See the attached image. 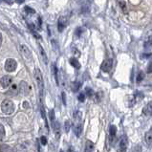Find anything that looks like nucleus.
I'll list each match as a JSON object with an SVG mask.
<instances>
[{
  "label": "nucleus",
  "instance_id": "dca6fc26",
  "mask_svg": "<svg viewBox=\"0 0 152 152\" xmlns=\"http://www.w3.org/2000/svg\"><path fill=\"white\" fill-rule=\"evenodd\" d=\"M69 61H70V64L74 68H76V69H80V63L79 62V60H77V58H70Z\"/></svg>",
  "mask_w": 152,
  "mask_h": 152
},
{
  "label": "nucleus",
  "instance_id": "f03ea898",
  "mask_svg": "<svg viewBox=\"0 0 152 152\" xmlns=\"http://www.w3.org/2000/svg\"><path fill=\"white\" fill-rule=\"evenodd\" d=\"M34 79H36L37 84L38 86V89H39L40 92V98H42V93H43V89H44V82H43V76L42 73L38 68L34 69Z\"/></svg>",
  "mask_w": 152,
  "mask_h": 152
},
{
  "label": "nucleus",
  "instance_id": "6e6552de",
  "mask_svg": "<svg viewBox=\"0 0 152 152\" xmlns=\"http://www.w3.org/2000/svg\"><path fill=\"white\" fill-rule=\"evenodd\" d=\"M12 79L11 76H4L1 77V80H0V84L3 88H8L9 86L12 84Z\"/></svg>",
  "mask_w": 152,
  "mask_h": 152
},
{
  "label": "nucleus",
  "instance_id": "f8f14e48",
  "mask_svg": "<svg viewBox=\"0 0 152 152\" xmlns=\"http://www.w3.org/2000/svg\"><path fill=\"white\" fill-rule=\"evenodd\" d=\"M116 134H117V127L115 125H111L110 128H109V136H110V142H112L114 141V139L116 137Z\"/></svg>",
  "mask_w": 152,
  "mask_h": 152
},
{
  "label": "nucleus",
  "instance_id": "9d476101",
  "mask_svg": "<svg viewBox=\"0 0 152 152\" xmlns=\"http://www.w3.org/2000/svg\"><path fill=\"white\" fill-rule=\"evenodd\" d=\"M67 25V20L64 18V17H60V18L58 19V29L59 32H62L64 28L66 27Z\"/></svg>",
  "mask_w": 152,
  "mask_h": 152
},
{
  "label": "nucleus",
  "instance_id": "393cba45",
  "mask_svg": "<svg viewBox=\"0 0 152 152\" xmlns=\"http://www.w3.org/2000/svg\"><path fill=\"white\" fill-rule=\"evenodd\" d=\"M49 119H50V121H51V123H52V124H53L54 123H55V119H56V117H55V111L54 110H51L50 112H49Z\"/></svg>",
  "mask_w": 152,
  "mask_h": 152
},
{
  "label": "nucleus",
  "instance_id": "72a5a7b5",
  "mask_svg": "<svg viewBox=\"0 0 152 152\" xmlns=\"http://www.w3.org/2000/svg\"><path fill=\"white\" fill-rule=\"evenodd\" d=\"M31 32H32V34H34V37L38 38V39H39V38L41 37H40L39 34H37V32H34V29H31Z\"/></svg>",
  "mask_w": 152,
  "mask_h": 152
},
{
  "label": "nucleus",
  "instance_id": "2f4dec72",
  "mask_svg": "<svg viewBox=\"0 0 152 152\" xmlns=\"http://www.w3.org/2000/svg\"><path fill=\"white\" fill-rule=\"evenodd\" d=\"M146 72L148 73V74L152 73V61H150V62H149L148 66H147V69H146Z\"/></svg>",
  "mask_w": 152,
  "mask_h": 152
},
{
  "label": "nucleus",
  "instance_id": "a19ab883",
  "mask_svg": "<svg viewBox=\"0 0 152 152\" xmlns=\"http://www.w3.org/2000/svg\"><path fill=\"white\" fill-rule=\"evenodd\" d=\"M0 2H1V0H0Z\"/></svg>",
  "mask_w": 152,
  "mask_h": 152
},
{
  "label": "nucleus",
  "instance_id": "1a4fd4ad",
  "mask_svg": "<svg viewBox=\"0 0 152 152\" xmlns=\"http://www.w3.org/2000/svg\"><path fill=\"white\" fill-rule=\"evenodd\" d=\"M145 141L146 142V145H148L149 147L152 146V128L149 129L148 131L145 133Z\"/></svg>",
  "mask_w": 152,
  "mask_h": 152
},
{
  "label": "nucleus",
  "instance_id": "20e7f679",
  "mask_svg": "<svg viewBox=\"0 0 152 152\" xmlns=\"http://www.w3.org/2000/svg\"><path fill=\"white\" fill-rule=\"evenodd\" d=\"M19 50H20V53L22 54V56H24L26 59H29V60L32 59V58H33L32 52L25 44H21L19 46Z\"/></svg>",
  "mask_w": 152,
  "mask_h": 152
},
{
  "label": "nucleus",
  "instance_id": "58836bf2",
  "mask_svg": "<svg viewBox=\"0 0 152 152\" xmlns=\"http://www.w3.org/2000/svg\"><path fill=\"white\" fill-rule=\"evenodd\" d=\"M4 1H7L9 4H11V3H12V0H4Z\"/></svg>",
  "mask_w": 152,
  "mask_h": 152
},
{
  "label": "nucleus",
  "instance_id": "2eb2a0df",
  "mask_svg": "<svg viewBox=\"0 0 152 152\" xmlns=\"http://www.w3.org/2000/svg\"><path fill=\"white\" fill-rule=\"evenodd\" d=\"M17 93H18V87H17V85L16 84H12L11 85V87L10 89L8 90V95H16Z\"/></svg>",
  "mask_w": 152,
  "mask_h": 152
},
{
  "label": "nucleus",
  "instance_id": "6ab92c4d",
  "mask_svg": "<svg viewBox=\"0 0 152 152\" xmlns=\"http://www.w3.org/2000/svg\"><path fill=\"white\" fill-rule=\"evenodd\" d=\"M39 52H40L41 58H43V61H44L45 64H47V63H48V58H47V56H46V54H45V51L43 50V48H42V47H41L40 45H39Z\"/></svg>",
  "mask_w": 152,
  "mask_h": 152
},
{
  "label": "nucleus",
  "instance_id": "f704fd0d",
  "mask_svg": "<svg viewBox=\"0 0 152 152\" xmlns=\"http://www.w3.org/2000/svg\"><path fill=\"white\" fill-rule=\"evenodd\" d=\"M8 148H9L8 145H0V152H4Z\"/></svg>",
  "mask_w": 152,
  "mask_h": 152
},
{
  "label": "nucleus",
  "instance_id": "4be33fe9",
  "mask_svg": "<svg viewBox=\"0 0 152 152\" xmlns=\"http://www.w3.org/2000/svg\"><path fill=\"white\" fill-rule=\"evenodd\" d=\"M80 88V82L76 81L72 84V90L74 91V92H77Z\"/></svg>",
  "mask_w": 152,
  "mask_h": 152
},
{
  "label": "nucleus",
  "instance_id": "c756f323",
  "mask_svg": "<svg viewBox=\"0 0 152 152\" xmlns=\"http://www.w3.org/2000/svg\"><path fill=\"white\" fill-rule=\"evenodd\" d=\"M86 94H87L88 97H92L94 95V92L91 88H86Z\"/></svg>",
  "mask_w": 152,
  "mask_h": 152
},
{
  "label": "nucleus",
  "instance_id": "423d86ee",
  "mask_svg": "<svg viewBox=\"0 0 152 152\" xmlns=\"http://www.w3.org/2000/svg\"><path fill=\"white\" fill-rule=\"evenodd\" d=\"M127 146H128V140L126 136H124L121 138V140L120 141L119 144V152H126L127 150Z\"/></svg>",
  "mask_w": 152,
  "mask_h": 152
},
{
  "label": "nucleus",
  "instance_id": "f3484780",
  "mask_svg": "<svg viewBox=\"0 0 152 152\" xmlns=\"http://www.w3.org/2000/svg\"><path fill=\"white\" fill-rule=\"evenodd\" d=\"M119 5L121 7V10L123 11L125 15H127L128 9H127V5H126V3H125V1H124V0H121V1H119Z\"/></svg>",
  "mask_w": 152,
  "mask_h": 152
},
{
  "label": "nucleus",
  "instance_id": "9b49d317",
  "mask_svg": "<svg viewBox=\"0 0 152 152\" xmlns=\"http://www.w3.org/2000/svg\"><path fill=\"white\" fill-rule=\"evenodd\" d=\"M142 113L145 114L146 116H150L152 114V102H148L146 105L144 107V110H142Z\"/></svg>",
  "mask_w": 152,
  "mask_h": 152
},
{
  "label": "nucleus",
  "instance_id": "aec40b11",
  "mask_svg": "<svg viewBox=\"0 0 152 152\" xmlns=\"http://www.w3.org/2000/svg\"><path fill=\"white\" fill-rule=\"evenodd\" d=\"M27 89H28V84L26 83L25 81H21L20 82V91H22L24 94H27L28 93Z\"/></svg>",
  "mask_w": 152,
  "mask_h": 152
},
{
  "label": "nucleus",
  "instance_id": "4468645a",
  "mask_svg": "<svg viewBox=\"0 0 152 152\" xmlns=\"http://www.w3.org/2000/svg\"><path fill=\"white\" fill-rule=\"evenodd\" d=\"M53 125V128H54V131H55V134H56V137L58 138L59 135H60V125L58 121H55V123L52 124Z\"/></svg>",
  "mask_w": 152,
  "mask_h": 152
},
{
  "label": "nucleus",
  "instance_id": "a878e982",
  "mask_svg": "<svg viewBox=\"0 0 152 152\" xmlns=\"http://www.w3.org/2000/svg\"><path fill=\"white\" fill-rule=\"evenodd\" d=\"M4 137H5V128L2 124H0V141L3 140Z\"/></svg>",
  "mask_w": 152,
  "mask_h": 152
},
{
  "label": "nucleus",
  "instance_id": "ddd939ff",
  "mask_svg": "<svg viewBox=\"0 0 152 152\" xmlns=\"http://www.w3.org/2000/svg\"><path fill=\"white\" fill-rule=\"evenodd\" d=\"M94 149H95L94 142H92L91 141H87V142H86L84 151H85V152H93Z\"/></svg>",
  "mask_w": 152,
  "mask_h": 152
},
{
  "label": "nucleus",
  "instance_id": "f257e3e1",
  "mask_svg": "<svg viewBox=\"0 0 152 152\" xmlns=\"http://www.w3.org/2000/svg\"><path fill=\"white\" fill-rule=\"evenodd\" d=\"M15 103L11 99H4L1 102V110L6 115H11L15 112Z\"/></svg>",
  "mask_w": 152,
  "mask_h": 152
},
{
  "label": "nucleus",
  "instance_id": "a211bd4d",
  "mask_svg": "<svg viewBox=\"0 0 152 152\" xmlns=\"http://www.w3.org/2000/svg\"><path fill=\"white\" fill-rule=\"evenodd\" d=\"M81 132H82V124H80V123H77L76 124V127H75V134H76V136L80 137Z\"/></svg>",
  "mask_w": 152,
  "mask_h": 152
},
{
  "label": "nucleus",
  "instance_id": "e433bc0d",
  "mask_svg": "<svg viewBox=\"0 0 152 152\" xmlns=\"http://www.w3.org/2000/svg\"><path fill=\"white\" fill-rule=\"evenodd\" d=\"M23 106H24V108H27V106L29 107L30 105H29V103H27V102H24V104H23Z\"/></svg>",
  "mask_w": 152,
  "mask_h": 152
},
{
  "label": "nucleus",
  "instance_id": "412c9836",
  "mask_svg": "<svg viewBox=\"0 0 152 152\" xmlns=\"http://www.w3.org/2000/svg\"><path fill=\"white\" fill-rule=\"evenodd\" d=\"M74 119H75L77 123H80V120H81V116H82V114H81V112L80 111H75L74 112Z\"/></svg>",
  "mask_w": 152,
  "mask_h": 152
},
{
  "label": "nucleus",
  "instance_id": "0eeeda50",
  "mask_svg": "<svg viewBox=\"0 0 152 152\" xmlns=\"http://www.w3.org/2000/svg\"><path fill=\"white\" fill-rule=\"evenodd\" d=\"M152 47V30L148 31L145 36V48L149 49Z\"/></svg>",
  "mask_w": 152,
  "mask_h": 152
},
{
  "label": "nucleus",
  "instance_id": "5701e85b",
  "mask_svg": "<svg viewBox=\"0 0 152 152\" xmlns=\"http://www.w3.org/2000/svg\"><path fill=\"white\" fill-rule=\"evenodd\" d=\"M144 79H145V73L142 71H140L137 75V82H141Z\"/></svg>",
  "mask_w": 152,
  "mask_h": 152
},
{
  "label": "nucleus",
  "instance_id": "ea45409f",
  "mask_svg": "<svg viewBox=\"0 0 152 152\" xmlns=\"http://www.w3.org/2000/svg\"><path fill=\"white\" fill-rule=\"evenodd\" d=\"M60 152H63V151H62V150H61V151H60Z\"/></svg>",
  "mask_w": 152,
  "mask_h": 152
},
{
  "label": "nucleus",
  "instance_id": "c85d7f7f",
  "mask_svg": "<svg viewBox=\"0 0 152 152\" xmlns=\"http://www.w3.org/2000/svg\"><path fill=\"white\" fill-rule=\"evenodd\" d=\"M25 11L27 12L28 14H34V12H36V11H34V9L30 8V7H28V6H26V7H25Z\"/></svg>",
  "mask_w": 152,
  "mask_h": 152
},
{
  "label": "nucleus",
  "instance_id": "c9c22d12",
  "mask_svg": "<svg viewBox=\"0 0 152 152\" xmlns=\"http://www.w3.org/2000/svg\"><path fill=\"white\" fill-rule=\"evenodd\" d=\"M2 40H3V37H2L1 33H0V46H1V44H2Z\"/></svg>",
  "mask_w": 152,
  "mask_h": 152
},
{
  "label": "nucleus",
  "instance_id": "bb28decb",
  "mask_svg": "<svg viewBox=\"0 0 152 152\" xmlns=\"http://www.w3.org/2000/svg\"><path fill=\"white\" fill-rule=\"evenodd\" d=\"M70 126H71V124H70V121H66L64 124V129H65V132L68 133L69 130H70Z\"/></svg>",
  "mask_w": 152,
  "mask_h": 152
},
{
  "label": "nucleus",
  "instance_id": "b1692460",
  "mask_svg": "<svg viewBox=\"0 0 152 152\" xmlns=\"http://www.w3.org/2000/svg\"><path fill=\"white\" fill-rule=\"evenodd\" d=\"M53 72H54V75H55V80L56 84H58V69H56V65H53Z\"/></svg>",
  "mask_w": 152,
  "mask_h": 152
},
{
  "label": "nucleus",
  "instance_id": "7ed1b4c3",
  "mask_svg": "<svg viewBox=\"0 0 152 152\" xmlns=\"http://www.w3.org/2000/svg\"><path fill=\"white\" fill-rule=\"evenodd\" d=\"M17 67V63L16 60L14 58H8L5 61V70L9 73L11 72H15L16 70Z\"/></svg>",
  "mask_w": 152,
  "mask_h": 152
},
{
  "label": "nucleus",
  "instance_id": "473e14b6",
  "mask_svg": "<svg viewBox=\"0 0 152 152\" xmlns=\"http://www.w3.org/2000/svg\"><path fill=\"white\" fill-rule=\"evenodd\" d=\"M61 97H62V102L64 105H66V96H65V92H61Z\"/></svg>",
  "mask_w": 152,
  "mask_h": 152
},
{
  "label": "nucleus",
  "instance_id": "39448f33",
  "mask_svg": "<svg viewBox=\"0 0 152 152\" xmlns=\"http://www.w3.org/2000/svg\"><path fill=\"white\" fill-rule=\"evenodd\" d=\"M112 66H113V59L112 58H107L105 59L104 61L102 62V71L104 72V73H108L111 71L112 69Z\"/></svg>",
  "mask_w": 152,
  "mask_h": 152
},
{
  "label": "nucleus",
  "instance_id": "cd10ccee",
  "mask_svg": "<svg viewBox=\"0 0 152 152\" xmlns=\"http://www.w3.org/2000/svg\"><path fill=\"white\" fill-rule=\"evenodd\" d=\"M77 99L80 102H83L85 101V94L84 93H80L79 96H77Z\"/></svg>",
  "mask_w": 152,
  "mask_h": 152
},
{
  "label": "nucleus",
  "instance_id": "7c9ffc66",
  "mask_svg": "<svg viewBox=\"0 0 152 152\" xmlns=\"http://www.w3.org/2000/svg\"><path fill=\"white\" fill-rule=\"evenodd\" d=\"M40 142H41V145H47V138L45 136H42L40 138Z\"/></svg>",
  "mask_w": 152,
  "mask_h": 152
},
{
  "label": "nucleus",
  "instance_id": "4c0bfd02",
  "mask_svg": "<svg viewBox=\"0 0 152 152\" xmlns=\"http://www.w3.org/2000/svg\"><path fill=\"white\" fill-rule=\"evenodd\" d=\"M16 2H17V3H23V2H24V0H16Z\"/></svg>",
  "mask_w": 152,
  "mask_h": 152
}]
</instances>
